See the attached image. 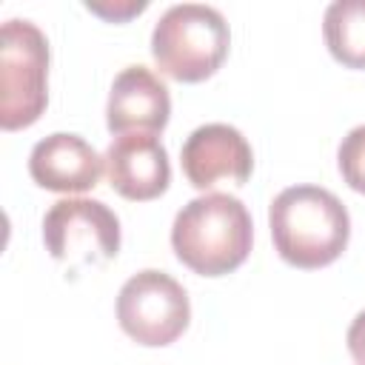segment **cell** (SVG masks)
<instances>
[{
	"label": "cell",
	"mask_w": 365,
	"mask_h": 365,
	"mask_svg": "<svg viewBox=\"0 0 365 365\" xmlns=\"http://www.w3.org/2000/svg\"><path fill=\"white\" fill-rule=\"evenodd\" d=\"M277 254L302 271L325 268L342 257L351 237L348 208L322 185H291L268 205Z\"/></svg>",
	"instance_id": "1"
},
{
	"label": "cell",
	"mask_w": 365,
	"mask_h": 365,
	"mask_svg": "<svg viewBox=\"0 0 365 365\" xmlns=\"http://www.w3.org/2000/svg\"><path fill=\"white\" fill-rule=\"evenodd\" d=\"M254 242V222L240 197L202 194L185 202L171 225V248L200 277L237 271Z\"/></svg>",
	"instance_id": "2"
},
{
	"label": "cell",
	"mask_w": 365,
	"mask_h": 365,
	"mask_svg": "<svg viewBox=\"0 0 365 365\" xmlns=\"http://www.w3.org/2000/svg\"><path fill=\"white\" fill-rule=\"evenodd\" d=\"M225 17L205 3H177L160 14L151 31V57L177 83L208 80L228 57Z\"/></svg>",
	"instance_id": "3"
},
{
	"label": "cell",
	"mask_w": 365,
	"mask_h": 365,
	"mask_svg": "<svg viewBox=\"0 0 365 365\" xmlns=\"http://www.w3.org/2000/svg\"><path fill=\"white\" fill-rule=\"evenodd\" d=\"M48 106V40L31 20H6L0 46V125L29 128Z\"/></svg>",
	"instance_id": "4"
},
{
	"label": "cell",
	"mask_w": 365,
	"mask_h": 365,
	"mask_svg": "<svg viewBox=\"0 0 365 365\" xmlns=\"http://www.w3.org/2000/svg\"><path fill=\"white\" fill-rule=\"evenodd\" d=\"M191 319V302L185 288L165 271L145 268L128 277L117 294L120 328L145 348L171 345Z\"/></svg>",
	"instance_id": "5"
},
{
	"label": "cell",
	"mask_w": 365,
	"mask_h": 365,
	"mask_svg": "<svg viewBox=\"0 0 365 365\" xmlns=\"http://www.w3.org/2000/svg\"><path fill=\"white\" fill-rule=\"evenodd\" d=\"M43 242L57 262L71 268L108 262L120 251V220L100 200L66 197L46 211Z\"/></svg>",
	"instance_id": "6"
},
{
	"label": "cell",
	"mask_w": 365,
	"mask_h": 365,
	"mask_svg": "<svg viewBox=\"0 0 365 365\" xmlns=\"http://www.w3.org/2000/svg\"><path fill=\"white\" fill-rule=\"evenodd\" d=\"M180 163L188 182L205 191L217 182L242 185L254 171V151L240 128L228 123H205L185 137Z\"/></svg>",
	"instance_id": "7"
},
{
	"label": "cell",
	"mask_w": 365,
	"mask_h": 365,
	"mask_svg": "<svg viewBox=\"0 0 365 365\" xmlns=\"http://www.w3.org/2000/svg\"><path fill=\"white\" fill-rule=\"evenodd\" d=\"M171 97L165 83L145 66H125L108 91L106 125L111 134H154L168 125Z\"/></svg>",
	"instance_id": "8"
},
{
	"label": "cell",
	"mask_w": 365,
	"mask_h": 365,
	"mask_svg": "<svg viewBox=\"0 0 365 365\" xmlns=\"http://www.w3.org/2000/svg\"><path fill=\"white\" fill-rule=\"evenodd\" d=\"M106 174L120 197L157 200L171 182L168 151L154 134H120L106 148Z\"/></svg>",
	"instance_id": "9"
},
{
	"label": "cell",
	"mask_w": 365,
	"mask_h": 365,
	"mask_svg": "<svg viewBox=\"0 0 365 365\" xmlns=\"http://www.w3.org/2000/svg\"><path fill=\"white\" fill-rule=\"evenodd\" d=\"M106 157L94 151L80 134H48L29 154V174L46 191L80 194L100 182Z\"/></svg>",
	"instance_id": "10"
},
{
	"label": "cell",
	"mask_w": 365,
	"mask_h": 365,
	"mask_svg": "<svg viewBox=\"0 0 365 365\" xmlns=\"http://www.w3.org/2000/svg\"><path fill=\"white\" fill-rule=\"evenodd\" d=\"M331 57L345 68H365V0H334L322 17Z\"/></svg>",
	"instance_id": "11"
},
{
	"label": "cell",
	"mask_w": 365,
	"mask_h": 365,
	"mask_svg": "<svg viewBox=\"0 0 365 365\" xmlns=\"http://www.w3.org/2000/svg\"><path fill=\"white\" fill-rule=\"evenodd\" d=\"M336 165L342 180L354 191L365 194V125H356L342 137L336 151Z\"/></svg>",
	"instance_id": "12"
},
{
	"label": "cell",
	"mask_w": 365,
	"mask_h": 365,
	"mask_svg": "<svg viewBox=\"0 0 365 365\" xmlns=\"http://www.w3.org/2000/svg\"><path fill=\"white\" fill-rule=\"evenodd\" d=\"M345 342H348V351H351L354 362H356V365H365V311H359V314L354 317Z\"/></svg>",
	"instance_id": "13"
},
{
	"label": "cell",
	"mask_w": 365,
	"mask_h": 365,
	"mask_svg": "<svg viewBox=\"0 0 365 365\" xmlns=\"http://www.w3.org/2000/svg\"><path fill=\"white\" fill-rule=\"evenodd\" d=\"M145 6H148L145 0H140V3H123V6H103V3H86V9H88V11H94V14L106 17V20H125V17H131V14H140V11L145 9Z\"/></svg>",
	"instance_id": "14"
}]
</instances>
